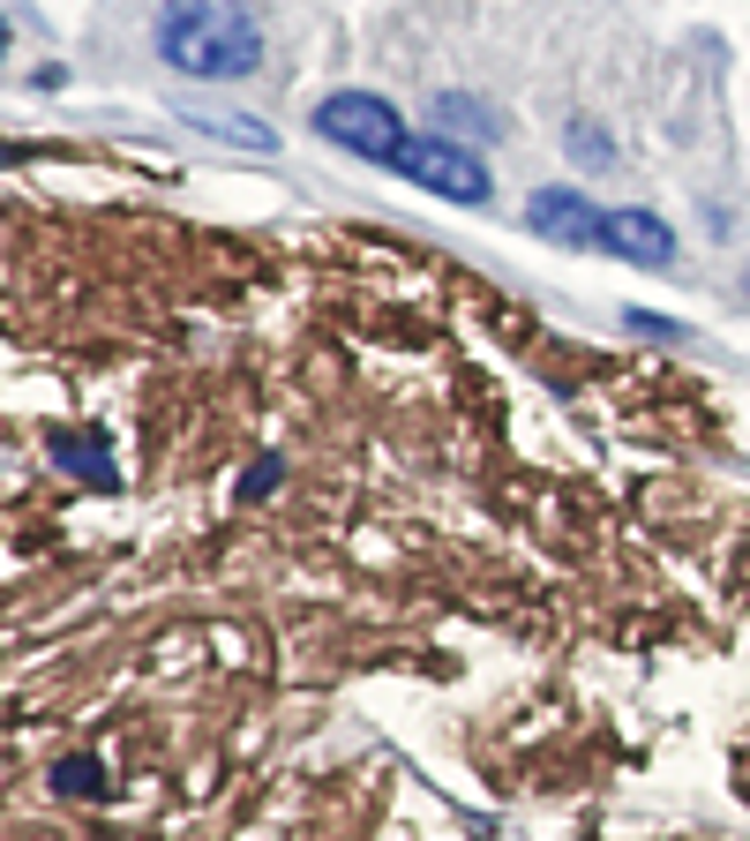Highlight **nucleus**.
I'll list each match as a JSON object with an SVG mask.
<instances>
[{
  "mask_svg": "<svg viewBox=\"0 0 750 841\" xmlns=\"http://www.w3.org/2000/svg\"><path fill=\"white\" fill-rule=\"evenodd\" d=\"M196 128H210V135H241L249 151H278V128H263V121H233V113H188Z\"/></svg>",
  "mask_w": 750,
  "mask_h": 841,
  "instance_id": "nucleus-9",
  "label": "nucleus"
},
{
  "mask_svg": "<svg viewBox=\"0 0 750 841\" xmlns=\"http://www.w3.org/2000/svg\"><path fill=\"white\" fill-rule=\"evenodd\" d=\"M526 218H533V233H541V241H563V249H600V218H608V210L585 204V188H541V196L526 204Z\"/></svg>",
  "mask_w": 750,
  "mask_h": 841,
  "instance_id": "nucleus-4",
  "label": "nucleus"
},
{
  "mask_svg": "<svg viewBox=\"0 0 750 841\" xmlns=\"http://www.w3.org/2000/svg\"><path fill=\"white\" fill-rule=\"evenodd\" d=\"M53 459L76 466L90 489H113V481H121V473H113V459H106V436H98V428H90V436H68V428H53Z\"/></svg>",
  "mask_w": 750,
  "mask_h": 841,
  "instance_id": "nucleus-6",
  "label": "nucleus"
},
{
  "mask_svg": "<svg viewBox=\"0 0 750 841\" xmlns=\"http://www.w3.org/2000/svg\"><path fill=\"white\" fill-rule=\"evenodd\" d=\"M151 45L188 84H241L263 68V15L249 0H166Z\"/></svg>",
  "mask_w": 750,
  "mask_h": 841,
  "instance_id": "nucleus-1",
  "label": "nucleus"
},
{
  "mask_svg": "<svg viewBox=\"0 0 750 841\" xmlns=\"http://www.w3.org/2000/svg\"><path fill=\"white\" fill-rule=\"evenodd\" d=\"M390 173H406V181H420L428 196H443V204H488L496 196V181H488V166L473 159V151H459V143H443V135H413L406 151H398V166Z\"/></svg>",
  "mask_w": 750,
  "mask_h": 841,
  "instance_id": "nucleus-3",
  "label": "nucleus"
},
{
  "mask_svg": "<svg viewBox=\"0 0 750 841\" xmlns=\"http://www.w3.org/2000/svg\"><path fill=\"white\" fill-rule=\"evenodd\" d=\"M316 135L338 143V151H353V159H368V166H398V151L413 143V128L398 121V106L375 98V90H331L316 106Z\"/></svg>",
  "mask_w": 750,
  "mask_h": 841,
  "instance_id": "nucleus-2",
  "label": "nucleus"
},
{
  "mask_svg": "<svg viewBox=\"0 0 750 841\" xmlns=\"http://www.w3.org/2000/svg\"><path fill=\"white\" fill-rule=\"evenodd\" d=\"M624 324H630L638 338H661V346H675V338H683V324H668V316H646V308H630Z\"/></svg>",
  "mask_w": 750,
  "mask_h": 841,
  "instance_id": "nucleus-11",
  "label": "nucleus"
},
{
  "mask_svg": "<svg viewBox=\"0 0 750 841\" xmlns=\"http://www.w3.org/2000/svg\"><path fill=\"white\" fill-rule=\"evenodd\" d=\"M0 53H8V23H0Z\"/></svg>",
  "mask_w": 750,
  "mask_h": 841,
  "instance_id": "nucleus-13",
  "label": "nucleus"
},
{
  "mask_svg": "<svg viewBox=\"0 0 750 841\" xmlns=\"http://www.w3.org/2000/svg\"><path fill=\"white\" fill-rule=\"evenodd\" d=\"M278 473H286L278 459H255V466H249V481H241V496H271V489H278Z\"/></svg>",
  "mask_w": 750,
  "mask_h": 841,
  "instance_id": "nucleus-12",
  "label": "nucleus"
},
{
  "mask_svg": "<svg viewBox=\"0 0 750 841\" xmlns=\"http://www.w3.org/2000/svg\"><path fill=\"white\" fill-rule=\"evenodd\" d=\"M563 143H571V159H578V166H616V143H608V128L571 121V128H563Z\"/></svg>",
  "mask_w": 750,
  "mask_h": 841,
  "instance_id": "nucleus-10",
  "label": "nucleus"
},
{
  "mask_svg": "<svg viewBox=\"0 0 750 841\" xmlns=\"http://www.w3.org/2000/svg\"><path fill=\"white\" fill-rule=\"evenodd\" d=\"M600 249L638 263V271H668L675 263V233H668L653 210H608L600 218Z\"/></svg>",
  "mask_w": 750,
  "mask_h": 841,
  "instance_id": "nucleus-5",
  "label": "nucleus"
},
{
  "mask_svg": "<svg viewBox=\"0 0 750 841\" xmlns=\"http://www.w3.org/2000/svg\"><path fill=\"white\" fill-rule=\"evenodd\" d=\"M53 789L60 797H106V766L98 758H60L53 766Z\"/></svg>",
  "mask_w": 750,
  "mask_h": 841,
  "instance_id": "nucleus-8",
  "label": "nucleus"
},
{
  "mask_svg": "<svg viewBox=\"0 0 750 841\" xmlns=\"http://www.w3.org/2000/svg\"><path fill=\"white\" fill-rule=\"evenodd\" d=\"M428 113H435V135H443V143H451V135H496V113H488V106H473L465 90H443Z\"/></svg>",
  "mask_w": 750,
  "mask_h": 841,
  "instance_id": "nucleus-7",
  "label": "nucleus"
}]
</instances>
